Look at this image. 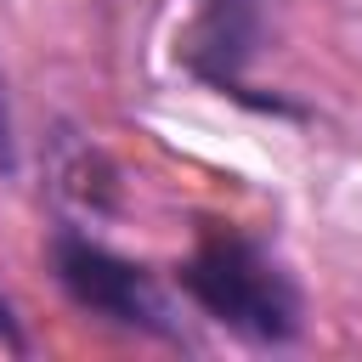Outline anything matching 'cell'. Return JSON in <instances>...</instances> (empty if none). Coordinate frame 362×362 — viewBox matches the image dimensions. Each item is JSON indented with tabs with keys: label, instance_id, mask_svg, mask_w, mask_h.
Wrapping results in <instances>:
<instances>
[{
	"label": "cell",
	"instance_id": "cell-4",
	"mask_svg": "<svg viewBox=\"0 0 362 362\" xmlns=\"http://www.w3.org/2000/svg\"><path fill=\"white\" fill-rule=\"evenodd\" d=\"M45 187H51V198H57L62 209L90 215V221H102V215L119 209V170H113L107 153H102L90 136H79L74 124H57V130L45 136Z\"/></svg>",
	"mask_w": 362,
	"mask_h": 362
},
{
	"label": "cell",
	"instance_id": "cell-3",
	"mask_svg": "<svg viewBox=\"0 0 362 362\" xmlns=\"http://www.w3.org/2000/svg\"><path fill=\"white\" fill-rule=\"evenodd\" d=\"M260 51H266V0H198L175 40V62L187 68V79L255 113H277L249 85V68Z\"/></svg>",
	"mask_w": 362,
	"mask_h": 362
},
{
	"label": "cell",
	"instance_id": "cell-1",
	"mask_svg": "<svg viewBox=\"0 0 362 362\" xmlns=\"http://www.w3.org/2000/svg\"><path fill=\"white\" fill-rule=\"evenodd\" d=\"M175 288L232 339L255 351H283L305 328V294L283 255L232 221L198 226L192 249L175 260Z\"/></svg>",
	"mask_w": 362,
	"mask_h": 362
},
{
	"label": "cell",
	"instance_id": "cell-6",
	"mask_svg": "<svg viewBox=\"0 0 362 362\" xmlns=\"http://www.w3.org/2000/svg\"><path fill=\"white\" fill-rule=\"evenodd\" d=\"M0 351H28V334H23V322H17L6 294H0Z\"/></svg>",
	"mask_w": 362,
	"mask_h": 362
},
{
	"label": "cell",
	"instance_id": "cell-5",
	"mask_svg": "<svg viewBox=\"0 0 362 362\" xmlns=\"http://www.w3.org/2000/svg\"><path fill=\"white\" fill-rule=\"evenodd\" d=\"M23 170V147H17V119H11V96H6V74H0V175L11 181Z\"/></svg>",
	"mask_w": 362,
	"mask_h": 362
},
{
	"label": "cell",
	"instance_id": "cell-2",
	"mask_svg": "<svg viewBox=\"0 0 362 362\" xmlns=\"http://www.w3.org/2000/svg\"><path fill=\"white\" fill-rule=\"evenodd\" d=\"M45 272L62 288V300L74 311H85L90 322L130 334V339H153V345H192L181 305L158 283V272L147 260L107 249L79 221H57L45 232Z\"/></svg>",
	"mask_w": 362,
	"mask_h": 362
}]
</instances>
